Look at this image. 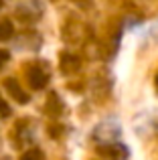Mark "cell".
<instances>
[{
  "label": "cell",
  "instance_id": "cell-5",
  "mask_svg": "<svg viewBox=\"0 0 158 160\" xmlns=\"http://www.w3.org/2000/svg\"><path fill=\"white\" fill-rule=\"evenodd\" d=\"M14 35V27L10 20H0V41H8Z\"/></svg>",
  "mask_w": 158,
  "mask_h": 160
},
{
  "label": "cell",
  "instance_id": "cell-2",
  "mask_svg": "<svg viewBox=\"0 0 158 160\" xmlns=\"http://www.w3.org/2000/svg\"><path fill=\"white\" fill-rule=\"evenodd\" d=\"M49 81V73L41 67H31L28 71V83H31L32 89H43Z\"/></svg>",
  "mask_w": 158,
  "mask_h": 160
},
{
  "label": "cell",
  "instance_id": "cell-1",
  "mask_svg": "<svg viewBox=\"0 0 158 160\" xmlns=\"http://www.w3.org/2000/svg\"><path fill=\"white\" fill-rule=\"evenodd\" d=\"M97 152L101 154V156L110 158V160H126L130 156V152H128V148L124 144H120V142H110V144H103L97 148Z\"/></svg>",
  "mask_w": 158,
  "mask_h": 160
},
{
  "label": "cell",
  "instance_id": "cell-9",
  "mask_svg": "<svg viewBox=\"0 0 158 160\" xmlns=\"http://www.w3.org/2000/svg\"><path fill=\"white\" fill-rule=\"evenodd\" d=\"M156 91H158V75H156Z\"/></svg>",
  "mask_w": 158,
  "mask_h": 160
},
{
  "label": "cell",
  "instance_id": "cell-4",
  "mask_svg": "<svg viewBox=\"0 0 158 160\" xmlns=\"http://www.w3.org/2000/svg\"><path fill=\"white\" fill-rule=\"evenodd\" d=\"M61 67H63V71H65V73L77 71V69H79V59L75 57V55L67 53V55H63V59H61Z\"/></svg>",
  "mask_w": 158,
  "mask_h": 160
},
{
  "label": "cell",
  "instance_id": "cell-10",
  "mask_svg": "<svg viewBox=\"0 0 158 160\" xmlns=\"http://www.w3.org/2000/svg\"><path fill=\"white\" fill-rule=\"evenodd\" d=\"M0 6H2V0H0Z\"/></svg>",
  "mask_w": 158,
  "mask_h": 160
},
{
  "label": "cell",
  "instance_id": "cell-7",
  "mask_svg": "<svg viewBox=\"0 0 158 160\" xmlns=\"http://www.w3.org/2000/svg\"><path fill=\"white\" fill-rule=\"evenodd\" d=\"M8 116H10V108L6 106V102L0 99V118H8Z\"/></svg>",
  "mask_w": 158,
  "mask_h": 160
},
{
  "label": "cell",
  "instance_id": "cell-3",
  "mask_svg": "<svg viewBox=\"0 0 158 160\" xmlns=\"http://www.w3.org/2000/svg\"><path fill=\"white\" fill-rule=\"evenodd\" d=\"M4 85H6L8 93H10V95H12V98H14L18 103H27V102H28V95L24 93L22 89H20V85L14 81V79H6V81H4Z\"/></svg>",
  "mask_w": 158,
  "mask_h": 160
},
{
  "label": "cell",
  "instance_id": "cell-6",
  "mask_svg": "<svg viewBox=\"0 0 158 160\" xmlns=\"http://www.w3.org/2000/svg\"><path fill=\"white\" fill-rule=\"evenodd\" d=\"M43 152H41L39 148H31V150H27V152L20 156V160H43Z\"/></svg>",
  "mask_w": 158,
  "mask_h": 160
},
{
  "label": "cell",
  "instance_id": "cell-8",
  "mask_svg": "<svg viewBox=\"0 0 158 160\" xmlns=\"http://www.w3.org/2000/svg\"><path fill=\"white\" fill-rule=\"evenodd\" d=\"M6 61H8V51H2V49H0V65H4Z\"/></svg>",
  "mask_w": 158,
  "mask_h": 160
}]
</instances>
